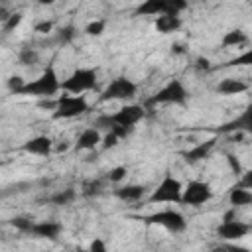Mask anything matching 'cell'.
Masks as SVG:
<instances>
[{
	"mask_svg": "<svg viewBox=\"0 0 252 252\" xmlns=\"http://www.w3.org/2000/svg\"><path fill=\"white\" fill-rule=\"evenodd\" d=\"M144 116H146V108L142 104H126L112 114H100L94 120V126L98 130L102 128L106 132H114L120 138H126Z\"/></svg>",
	"mask_w": 252,
	"mask_h": 252,
	"instance_id": "cell-1",
	"label": "cell"
},
{
	"mask_svg": "<svg viewBox=\"0 0 252 252\" xmlns=\"http://www.w3.org/2000/svg\"><path fill=\"white\" fill-rule=\"evenodd\" d=\"M59 91H61V81H59L55 69L49 65V67L43 69V73H41L37 79L26 83L24 89L20 91V94L35 96V98H51V96L57 94Z\"/></svg>",
	"mask_w": 252,
	"mask_h": 252,
	"instance_id": "cell-2",
	"label": "cell"
},
{
	"mask_svg": "<svg viewBox=\"0 0 252 252\" xmlns=\"http://www.w3.org/2000/svg\"><path fill=\"white\" fill-rule=\"evenodd\" d=\"M96 87V69L93 67H79L75 69L65 81H61V91L71 94H83Z\"/></svg>",
	"mask_w": 252,
	"mask_h": 252,
	"instance_id": "cell-3",
	"label": "cell"
},
{
	"mask_svg": "<svg viewBox=\"0 0 252 252\" xmlns=\"http://www.w3.org/2000/svg\"><path fill=\"white\" fill-rule=\"evenodd\" d=\"M89 110V102L85 100L83 94H61L57 96V104L55 110L51 112V116L55 120H69V118H77L83 112Z\"/></svg>",
	"mask_w": 252,
	"mask_h": 252,
	"instance_id": "cell-4",
	"label": "cell"
},
{
	"mask_svg": "<svg viewBox=\"0 0 252 252\" xmlns=\"http://www.w3.org/2000/svg\"><path fill=\"white\" fill-rule=\"evenodd\" d=\"M187 96L189 94H187L185 85L179 79H173L165 87H161L158 93H154L146 100V104L148 106H156V104H185Z\"/></svg>",
	"mask_w": 252,
	"mask_h": 252,
	"instance_id": "cell-5",
	"label": "cell"
},
{
	"mask_svg": "<svg viewBox=\"0 0 252 252\" xmlns=\"http://www.w3.org/2000/svg\"><path fill=\"white\" fill-rule=\"evenodd\" d=\"M136 83L126 79V77H116L112 79L104 91L100 93L98 96V102H108V100H128V98H134L136 96Z\"/></svg>",
	"mask_w": 252,
	"mask_h": 252,
	"instance_id": "cell-6",
	"label": "cell"
},
{
	"mask_svg": "<svg viewBox=\"0 0 252 252\" xmlns=\"http://www.w3.org/2000/svg\"><path fill=\"white\" fill-rule=\"evenodd\" d=\"M181 193H183L181 181L171 175H165L159 181V185L152 191L150 203H181Z\"/></svg>",
	"mask_w": 252,
	"mask_h": 252,
	"instance_id": "cell-7",
	"label": "cell"
},
{
	"mask_svg": "<svg viewBox=\"0 0 252 252\" xmlns=\"http://www.w3.org/2000/svg\"><path fill=\"white\" fill-rule=\"evenodd\" d=\"M146 224H158V226H163L165 230L169 232H183L187 228V220L181 213L173 211V209H165V211H158V213H152L148 217L142 219Z\"/></svg>",
	"mask_w": 252,
	"mask_h": 252,
	"instance_id": "cell-8",
	"label": "cell"
},
{
	"mask_svg": "<svg viewBox=\"0 0 252 252\" xmlns=\"http://www.w3.org/2000/svg\"><path fill=\"white\" fill-rule=\"evenodd\" d=\"M211 199H213V189L207 181H189L181 193V203L187 207H201Z\"/></svg>",
	"mask_w": 252,
	"mask_h": 252,
	"instance_id": "cell-9",
	"label": "cell"
},
{
	"mask_svg": "<svg viewBox=\"0 0 252 252\" xmlns=\"http://www.w3.org/2000/svg\"><path fill=\"white\" fill-rule=\"evenodd\" d=\"M250 232V224L238 219H232V215H226V219L219 224L217 236L222 240H240Z\"/></svg>",
	"mask_w": 252,
	"mask_h": 252,
	"instance_id": "cell-10",
	"label": "cell"
},
{
	"mask_svg": "<svg viewBox=\"0 0 252 252\" xmlns=\"http://www.w3.org/2000/svg\"><path fill=\"white\" fill-rule=\"evenodd\" d=\"M220 134H230V132H242L252 136V104H248L238 116H234L232 120H228L226 124H222L219 128Z\"/></svg>",
	"mask_w": 252,
	"mask_h": 252,
	"instance_id": "cell-11",
	"label": "cell"
},
{
	"mask_svg": "<svg viewBox=\"0 0 252 252\" xmlns=\"http://www.w3.org/2000/svg\"><path fill=\"white\" fill-rule=\"evenodd\" d=\"M22 150L28 152V154L45 158V156H49L53 152V140L49 136H33V138H30V140L24 142Z\"/></svg>",
	"mask_w": 252,
	"mask_h": 252,
	"instance_id": "cell-12",
	"label": "cell"
},
{
	"mask_svg": "<svg viewBox=\"0 0 252 252\" xmlns=\"http://www.w3.org/2000/svg\"><path fill=\"white\" fill-rule=\"evenodd\" d=\"M215 146H217V138H211V140H207V142H199L197 146H193L191 150L183 152L181 156H183V159H185L187 163H197V161L209 158V154L213 152Z\"/></svg>",
	"mask_w": 252,
	"mask_h": 252,
	"instance_id": "cell-13",
	"label": "cell"
},
{
	"mask_svg": "<svg viewBox=\"0 0 252 252\" xmlns=\"http://www.w3.org/2000/svg\"><path fill=\"white\" fill-rule=\"evenodd\" d=\"M61 230H63V226H61L59 222H55V220H39V222H33L30 234H33V236H37V238L55 240V238L61 234Z\"/></svg>",
	"mask_w": 252,
	"mask_h": 252,
	"instance_id": "cell-14",
	"label": "cell"
},
{
	"mask_svg": "<svg viewBox=\"0 0 252 252\" xmlns=\"http://www.w3.org/2000/svg\"><path fill=\"white\" fill-rule=\"evenodd\" d=\"M98 142H102V136H100V130L96 126H91V128H85L79 138H77V150H83V152H89V150H94L98 146Z\"/></svg>",
	"mask_w": 252,
	"mask_h": 252,
	"instance_id": "cell-15",
	"label": "cell"
},
{
	"mask_svg": "<svg viewBox=\"0 0 252 252\" xmlns=\"http://www.w3.org/2000/svg\"><path fill=\"white\" fill-rule=\"evenodd\" d=\"M246 91H248V85L244 81H240V79H234V77H226L217 85V93L224 94V96L240 94V93H246Z\"/></svg>",
	"mask_w": 252,
	"mask_h": 252,
	"instance_id": "cell-16",
	"label": "cell"
},
{
	"mask_svg": "<svg viewBox=\"0 0 252 252\" xmlns=\"http://www.w3.org/2000/svg\"><path fill=\"white\" fill-rule=\"evenodd\" d=\"M181 28V18L177 14H159L156 18V30L159 33H171Z\"/></svg>",
	"mask_w": 252,
	"mask_h": 252,
	"instance_id": "cell-17",
	"label": "cell"
},
{
	"mask_svg": "<svg viewBox=\"0 0 252 252\" xmlns=\"http://www.w3.org/2000/svg\"><path fill=\"white\" fill-rule=\"evenodd\" d=\"M144 195H146V187L136 185V183L122 185V187L114 189V197H118L122 201H140V199H144Z\"/></svg>",
	"mask_w": 252,
	"mask_h": 252,
	"instance_id": "cell-18",
	"label": "cell"
},
{
	"mask_svg": "<svg viewBox=\"0 0 252 252\" xmlns=\"http://www.w3.org/2000/svg\"><path fill=\"white\" fill-rule=\"evenodd\" d=\"M228 201L232 207H246V205H252V191L248 187H242V185H234L230 187L228 191Z\"/></svg>",
	"mask_w": 252,
	"mask_h": 252,
	"instance_id": "cell-19",
	"label": "cell"
},
{
	"mask_svg": "<svg viewBox=\"0 0 252 252\" xmlns=\"http://www.w3.org/2000/svg\"><path fill=\"white\" fill-rule=\"evenodd\" d=\"M159 14H165V0H144L136 10V16H159Z\"/></svg>",
	"mask_w": 252,
	"mask_h": 252,
	"instance_id": "cell-20",
	"label": "cell"
},
{
	"mask_svg": "<svg viewBox=\"0 0 252 252\" xmlns=\"http://www.w3.org/2000/svg\"><path fill=\"white\" fill-rule=\"evenodd\" d=\"M248 41V35L242 30H230L222 35V45L224 47H240Z\"/></svg>",
	"mask_w": 252,
	"mask_h": 252,
	"instance_id": "cell-21",
	"label": "cell"
},
{
	"mask_svg": "<svg viewBox=\"0 0 252 252\" xmlns=\"http://www.w3.org/2000/svg\"><path fill=\"white\" fill-rule=\"evenodd\" d=\"M244 65H250V67H252V47L246 49L244 53L236 55V57L230 59L228 63H224V67H244Z\"/></svg>",
	"mask_w": 252,
	"mask_h": 252,
	"instance_id": "cell-22",
	"label": "cell"
},
{
	"mask_svg": "<svg viewBox=\"0 0 252 252\" xmlns=\"http://www.w3.org/2000/svg\"><path fill=\"white\" fill-rule=\"evenodd\" d=\"M75 197H77L75 189H65V191H59L57 195H53L49 201H51V203H55V205H69Z\"/></svg>",
	"mask_w": 252,
	"mask_h": 252,
	"instance_id": "cell-23",
	"label": "cell"
},
{
	"mask_svg": "<svg viewBox=\"0 0 252 252\" xmlns=\"http://www.w3.org/2000/svg\"><path fill=\"white\" fill-rule=\"evenodd\" d=\"M18 61L22 65H33V63H37V51H33L32 47H26L18 53Z\"/></svg>",
	"mask_w": 252,
	"mask_h": 252,
	"instance_id": "cell-24",
	"label": "cell"
},
{
	"mask_svg": "<svg viewBox=\"0 0 252 252\" xmlns=\"http://www.w3.org/2000/svg\"><path fill=\"white\" fill-rule=\"evenodd\" d=\"M10 224L22 232H32V226H33V220L32 219H26V217H14L10 220Z\"/></svg>",
	"mask_w": 252,
	"mask_h": 252,
	"instance_id": "cell-25",
	"label": "cell"
},
{
	"mask_svg": "<svg viewBox=\"0 0 252 252\" xmlns=\"http://www.w3.org/2000/svg\"><path fill=\"white\" fill-rule=\"evenodd\" d=\"M187 8V0H165V14H181Z\"/></svg>",
	"mask_w": 252,
	"mask_h": 252,
	"instance_id": "cell-26",
	"label": "cell"
},
{
	"mask_svg": "<svg viewBox=\"0 0 252 252\" xmlns=\"http://www.w3.org/2000/svg\"><path fill=\"white\" fill-rule=\"evenodd\" d=\"M102 181L100 179H96V181H89V183H85L83 185V195L85 197H93V195H98V193H102Z\"/></svg>",
	"mask_w": 252,
	"mask_h": 252,
	"instance_id": "cell-27",
	"label": "cell"
},
{
	"mask_svg": "<svg viewBox=\"0 0 252 252\" xmlns=\"http://www.w3.org/2000/svg\"><path fill=\"white\" fill-rule=\"evenodd\" d=\"M126 173H128V169H126L124 165H116V167H112V169L108 171L106 179H108L110 183H120V181L126 177Z\"/></svg>",
	"mask_w": 252,
	"mask_h": 252,
	"instance_id": "cell-28",
	"label": "cell"
},
{
	"mask_svg": "<svg viewBox=\"0 0 252 252\" xmlns=\"http://www.w3.org/2000/svg\"><path fill=\"white\" fill-rule=\"evenodd\" d=\"M104 28H106V22L104 20H94V22L87 24L85 33H89V35H100L104 32Z\"/></svg>",
	"mask_w": 252,
	"mask_h": 252,
	"instance_id": "cell-29",
	"label": "cell"
},
{
	"mask_svg": "<svg viewBox=\"0 0 252 252\" xmlns=\"http://www.w3.org/2000/svg\"><path fill=\"white\" fill-rule=\"evenodd\" d=\"M20 22H22V14H20V12L10 14V18H8L6 22H2V28H4V32H6V33H10L14 28H18V26H20Z\"/></svg>",
	"mask_w": 252,
	"mask_h": 252,
	"instance_id": "cell-30",
	"label": "cell"
},
{
	"mask_svg": "<svg viewBox=\"0 0 252 252\" xmlns=\"http://www.w3.org/2000/svg\"><path fill=\"white\" fill-rule=\"evenodd\" d=\"M24 85H26V81H24L22 77H18V75H14V77L8 79V89H10L12 93H16V94H20V91L24 89Z\"/></svg>",
	"mask_w": 252,
	"mask_h": 252,
	"instance_id": "cell-31",
	"label": "cell"
},
{
	"mask_svg": "<svg viewBox=\"0 0 252 252\" xmlns=\"http://www.w3.org/2000/svg\"><path fill=\"white\" fill-rule=\"evenodd\" d=\"M118 140H120V136H116L114 132H106V136L102 138V146L104 148H114L118 144Z\"/></svg>",
	"mask_w": 252,
	"mask_h": 252,
	"instance_id": "cell-32",
	"label": "cell"
},
{
	"mask_svg": "<svg viewBox=\"0 0 252 252\" xmlns=\"http://www.w3.org/2000/svg\"><path fill=\"white\" fill-rule=\"evenodd\" d=\"M33 30H35L37 33H49V32L53 30V22H49V20H45V22H37Z\"/></svg>",
	"mask_w": 252,
	"mask_h": 252,
	"instance_id": "cell-33",
	"label": "cell"
},
{
	"mask_svg": "<svg viewBox=\"0 0 252 252\" xmlns=\"http://www.w3.org/2000/svg\"><path fill=\"white\" fill-rule=\"evenodd\" d=\"M238 185H242V187H248V189H252V167H250L248 171H242V175H240V181H238Z\"/></svg>",
	"mask_w": 252,
	"mask_h": 252,
	"instance_id": "cell-34",
	"label": "cell"
},
{
	"mask_svg": "<svg viewBox=\"0 0 252 252\" xmlns=\"http://www.w3.org/2000/svg\"><path fill=\"white\" fill-rule=\"evenodd\" d=\"M226 159H228V163H230V169H232L234 173H238V175H240V173H242V167H240V161L236 159V156L228 154V156H226Z\"/></svg>",
	"mask_w": 252,
	"mask_h": 252,
	"instance_id": "cell-35",
	"label": "cell"
},
{
	"mask_svg": "<svg viewBox=\"0 0 252 252\" xmlns=\"http://www.w3.org/2000/svg\"><path fill=\"white\" fill-rule=\"evenodd\" d=\"M89 250H93V252H104V250H106V244H104L100 238H94V240L89 244Z\"/></svg>",
	"mask_w": 252,
	"mask_h": 252,
	"instance_id": "cell-36",
	"label": "cell"
},
{
	"mask_svg": "<svg viewBox=\"0 0 252 252\" xmlns=\"http://www.w3.org/2000/svg\"><path fill=\"white\" fill-rule=\"evenodd\" d=\"M71 35H73V28H65V30H61V39L63 41H67V39H71Z\"/></svg>",
	"mask_w": 252,
	"mask_h": 252,
	"instance_id": "cell-37",
	"label": "cell"
},
{
	"mask_svg": "<svg viewBox=\"0 0 252 252\" xmlns=\"http://www.w3.org/2000/svg\"><path fill=\"white\" fill-rule=\"evenodd\" d=\"M37 4H41V6H49V4H53L55 0H35Z\"/></svg>",
	"mask_w": 252,
	"mask_h": 252,
	"instance_id": "cell-38",
	"label": "cell"
}]
</instances>
